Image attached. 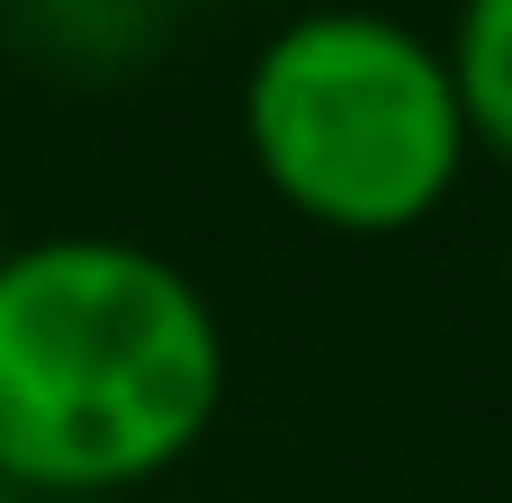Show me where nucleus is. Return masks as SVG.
Wrapping results in <instances>:
<instances>
[{
  "instance_id": "1",
  "label": "nucleus",
  "mask_w": 512,
  "mask_h": 503,
  "mask_svg": "<svg viewBox=\"0 0 512 503\" xmlns=\"http://www.w3.org/2000/svg\"><path fill=\"white\" fill-rule=\"evenodd\" d=\"M234 342L207 279L135 234H27L0 252V486L108 503L207 450Z\"/></svg>"
},
{
  "instance_id": "2",
  "label": "nucleus",
  "mask_w": 512,
  "mask_h": 503,
  "mask_svg": "<svg viewBox=\"0 0 512 503\" xmlns=\"http://www.w3.org/2000/svg\"><path fill=\"white\" fill-rule=\"evenodd\" d=\"M252 180L315 234H423L477 171V126L432 27L360 0L279 18L234 90Z\"/></svg>"
},
{
  "instance_id": "3",
  "label": "nucleus",
  "mask_w": 512,
  "mask_h": 503,
  "mask_svg": "<svg viewBox=\"0 0 512 503\" xmlns=\"http://www.w3.org/2000/svg\"><path fill=\"white\" fill-rule=\"evenodd\" d=\"M171 18L180 0H0V27L63 72H135L171 45Z\"/></svg>"
},
{
  "instance_id": "4",
  "label": "nucleus",
  "mask_w": 512,
  "mask_h": 503,
  "mask_svg": "<svg viewBox=\"0 0 512 503\" xmlns=\"http://www.w3.org/2000/svg\"><path fill=\"white\" fill-rule=\"evenodd\" d=\"M441 54H450V72H459L477 153L512 162V0H459Z\"/></svg>"
},
{
  "instance_id": "5",
  "label": "nucleus",
  "mask_w": 512,
  "mask_h": 503,
  "mask_svg": "<svg viewBox=\"0 0 512 503\" xmlns=\"http://www.w3.org/2000/svg\"><path fill=\"white\" fill-rule=\"evenodd\" d=\"M0 252H9V189H0Z\"/></svg>"
},
{
  "instance_id": "6",
  "label": "nucleus",
  "mask_w": 512,
  "mask_h": 503,
  "mask_svg": "<svg viewBox=\"0 0 512 503\" xmlns=\"http://www.w3.org/2000/svg\"><path fill=\"white\" fill-rule=\"evenodd\" d=\"M504 297H512V234H504Z\"/></svg>"
},
{
  "instance_id": "7",
  "label": "nucleus",
  "mask_w": 512,
  "mask_h": 503,
  "mask_svg": "<svg viewBox=\"0 0 512 503\" xmlns=\"http://www.w3.org/2000/svg\"><path fill=\"white\" fill-rule=\"evenodd\" d=\"M0 503H18V495H9V486H0Z\"/></svg>"
}]
</instances>
